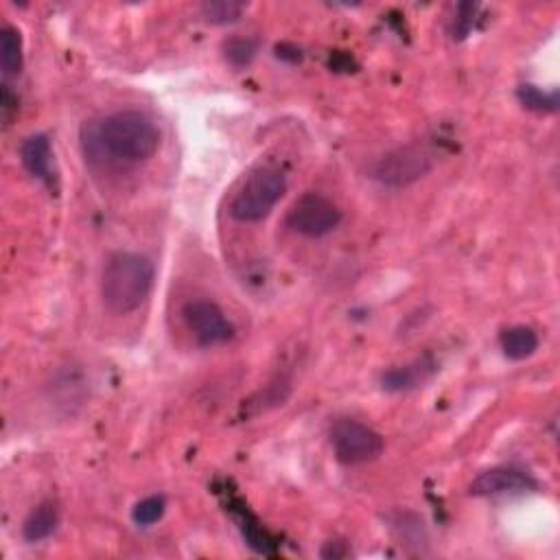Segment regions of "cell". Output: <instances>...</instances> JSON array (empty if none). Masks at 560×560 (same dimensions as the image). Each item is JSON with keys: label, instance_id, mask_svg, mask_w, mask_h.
Listing matches in <instances>:
<instances>
[{"label": "cell", "instance_id": "obj_1", "mask_svg": "<svg viewBox=\"0 0 560 560\" xmlns=\"http://www.w3.org/2000/svg\"><path fill=\"white\" fill-rule=\"evenodd\" d=\"M81 143L90 158L114 165H140L154 158L160 147V130L143 112L119 110L84 125Z\"/></svg>", "mask_w": 560, "mask_h": 560}, {"label": "cell", "instance_id": "obj_2", "mask_svg": "<svg viewBox=\"0 0 560 560\" xmlns=\"http://www.w3.org/2000/svg\"><path fill=\"white\" fill-rule=\"evenodd\" d=\"M156 270L145 254L116 252L103 267L101 296L105 307L116 315H127L145 305L154 287Z\"/></svg>", "mask_w": 560, "mask_h": 560}, {"label": "cell", "instance_id": "obj_3", "mask_svg": "<svg viewBox=\"0 0 560 560\" xmlns=\"http://www.w3.org/2000/svg\"><path fill=\"white\" fill-rule=\"evenodd\" d=\"M287 191L285 173L274 165H261L248 173L230 202V215L241 224H256L272 213Z\"/></svg>", "mask_w": 560, "mask_h": 560}, {"label": "cell", "instance_id": "obj_4", "mask_svg": "<svg viewBox=\"0 0 560 560\" xmlns=\"http://www.w3.org/2000/svg\"><path fill=\"white\" fill-rule=\"evenodd\" d=\"M434 169V154L420 143L392 149L372 167V178L390 189H405Z\"/></svg>", "mask_w": 560, "mask_h": 560}, {"label": "cell", "instance_id": "obj_5", "mask_svg": "<svg viewBox=\"0 0 560 560\" xmlns=\"http://www.w3.org/2000/svg\"><path fill=\"white\" fill-rule=\"evenodd\" d=\"M342 221V210L322 193H305L287 210L285 224L291 232L307 239H320L333 232Z\"/></svg>", "mask_w": 560, "mask_h": 560}, {"label": "cell", "instance_id": "obj_6", "mask_svg": "<svg viewBox=\"0 0 560 560\" xmlns=\"http://www.w3.org/2000/svg\"><path fill=\"white\" fill-rule=\"evenodd\" d=\"M331 447L337 462L359 466L377 460L383 453V438L379 431L359 423V420H337L331 429Z\"/></svg>", "mask_w": 560, "mask_h": 560}, {"label": "cell", "instance_id": "obj_7", "mask_svg": "<svg viewBox=\"0 0 560 560\" xmlns=\"http://www.w3.org/2000/svg\"><path fill=\"white\" fill-rule=\"evenodd\" d=\"M184 322L200 346H219L235 337V326L224 309L208 298H195L184 305Z\"/></svg>", "mask_w": 560, "mask_h": 560}, {"label": "cell", "instance_id": "obj_8", "mask_svg": "<svg viewBox=\"0 0 560 560\" xmlns=\"http://www.w3.org/2000/svg\"><path fill=\"white\" fill-rule=\"evenodd\" d=\"M536 482L534 477L523 473L519 469H490L482 473L477 480L471 484V495L475 497H497V495H517L525 493V490H534Z\"/></svg>", "mask_w": 560, "mask_h": 560}, {"label": "cell", "instance_id": "obj_9", "mask_svg": "<svg viewBox=\"0 0 560 560\" xmlns=\"http://www.w3.org/2000/svg\"><path fill=\"white\" fill-rule=\"evenodd\" d=\"M20 160L25 169L44 182L49 189H57V175L53 169V149L51 140L44 134H33L25 138V143L20 145Z\"/></svg>", "mask_w": 560, "mask_h": 560}, {"label": "cell", "instance_id": "obj_10", "mask_svg": "<svg viewBox=\"0 0 560 560\" xmlns=\"http://www.w3.org/2000/svg\"><path fill=\"white\" fill-rule=\"evenodd\" d=\"M436 368H438L436 361L431 357L416 359L412 364H405V366H394L381 375V388L385 392H394V394L416 390L418 385H423L425 381L434 377Z\"/></svg>", "mask_w": 560, "mask_h": 560}, {"label": "cell", "instance_id": "obj_11", "mask_svg": "<svg viewBox=\"0 0 560 560\" xmlns=\"http://www.w3.org/2000/svg\"><path fill=\"white\" fill-rule=\"evenodd\" d=\"M57 525H60V508L53 499H46L27 515L25 523H22V536L29 543H40L55 534Z\"/></svg>", "mask_w": 560, "mask_h": 560}, {"label": "cell", "instance_id": "obj_12", "mask_svg": "<svg viewBox=\"0 0 560 560\" xmlns=\"http://www.w3.org/2000/svg\"><path fill=\"white\" fill-rule=\"evenodd\" d=\"M499 344L508 359L523 361L539 350V335H536V331L530 329V326H510V329L501 333Z\"/></svg>", "mask_w": 560, "mask_h": 560}, {"label": "cell", "instance_id": "obj_13", "mask_svg": "<svg viewBox=\"0 0 560 560\" xmlns=\"http://www.w3.org/2000/svg\"><path fill=\"white\" fill-rule=\"evenodd\" d=\"M22 64H25V53H22V35L16 27L5 25L0 31V66L7 77L20 75Z\"/></svg>", "mask_w": 560, "mask_h": 560}, {"label": "cell", "instance_id": "obj_14", "mask_svg": "<svg viewBox=\"0 0 560 560\" xmlns=\"http://www.w3.org/2000/svg\"><path fill=\"white\" fill-rule=\"evenodd\" d=\"M517 97L523 103V108L534 110V112H556L558 110V92H543L532 84L519 86Z\"/></svg>", "mask_w": 560, "mask_h": 560}, {"label": "cell", "instance_id": "obj_15", "mask_svg": "<svg viewBox=\"0 0 560 560\" xmlns=\"http://www.w3.org/2000/svg\"><path fill=\"white\" fill-rule=\"evenodd\" d=\"M259 51V44L252 38H230L224 42V57L230 66L243 68L250 66Z\"/></svg>", "mask_w": 560, "mask_h": 560}, {"label": "cell", "instance_id": "obj_16", "mask_svg": "<svg viewBox=\"0 0 560 560\" xmlns=\"http://www.w3.org/2000/svg\"><path fill=\"white\" fill-rule=\"evenodd\" d=\"M165 510H167V501L165 497L160 495H151L140 499L138 504L132 510V519L140 528H149V525L158 523L162 517H165Z\"/></svg>", "mask_w": 560, "mask_h": 560}, {"label": "cell", "instance_id": "obj_17", "mask_svg": "<svg viewBox=\"0 0 560 560\" xmlns=\"http://www.w3.org/2000/svg\"><path fill=\"white\" fill-rule=\"evenodd\" d=\"M245 11V5L241 3H228V0H221V3H206L202 5V16L213 22V25H228V22H237L241 14Z\"/></svg>", "mask_w": 560, "mask_h": 560}, {"label": "cell", "instance_id": "obj_18", "mask_svg": "<svg viewBox=\"0 0 560 560\" xmlns=\"http://www.w3.org/2000/svg\"><path fill=\"white\" fill-rule=\"evenodd\" d=\"M475 14H477L475 3L458 5V11H455V18H453V38L455 40H464L466 35L471 33V29L475 25Z\"/></svg>", "mask_w": 560, "mask_h": 560}, {"label": "cell", "instance_id": "obj_19", "mask_svg": "<svg viewBox=\"0 0 560 560\" xmlns=\"http://www.w3.org/2000/svg\"><path fill=\"white\" fill-rule=\"evenodd\" d=\"M16 112H18V97L11 92L9 86H3V95H0V116H3L5 125H9Z\"/></svg>", "mask_w": 560, "mask_h": 560}, {"label": "cell", "instance_id": "obj_20", "mask_svg": "<svg viewBox=\"0 0 560 560\" xmlns=\"http://www.w3.org/2000/svg\"><path fill=\"white\" fill-rule=\"evenodd\" d=\"M320 556L326 558V560H331V558L333 560H340V558L348 556V547L344 543H340V541H329V543H324Z\"/></svg>", "mask_w": 560, "mask_h": 560}]
</instances>
